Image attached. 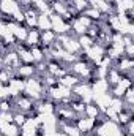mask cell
Returning a JSON list of instances; mask_svg holds the SVG:
<instances>
[{
    "label": "cell",
    "mask_w": 134,
    "mask_h": 136,
    "mask_svg": "<svg viewBox=\"0 0 134 136\" xmlns=\"http://www.w3.org/2000/svg\"><path fill=\"white\" fill-rule=\"evenodd\" d=\"M2 8H3V11H8V13H14L17 10V7H16V3L13 2V0H3Z\"/></svg>",
    "instance_id": "cell-1"
},
{
    "label": "cell",
    "mask_w": 134,
    "mask_h": 136,
    "mask_svg": "<svg viewBox=\"0 0 134 136\" xmlns=\"http://www.w3.org/2000/svg\"><path fill=\"white\" fill-rule=\"evenodd\" d=\"M27 90L32 93V95H38V92H40V86H38L36 81H30L27 84Z\"/></svg>",
    "instance_id": "cell-2"
},
{
    "label": "cell",
    "mask_w": 134,
    "mask_h": 136,
    "mask_svg": "<svg viewBox=\"0 0 134 136\" xmlns=\"http://www.w3.org/2000/svg\"><path fill=\"white\" fill-rule=\"evenodd\" d=\"M95 98L98 100V103H100V106H103V108H106V106H109V103H110V100H109V96L107 95H98V96H95Z\"/></svg>",
    "instance_id": "cell-3"
},
{
    "label": "cell",
    "mask_w": 134,
    "mask_h": 136,
    "mask_svg": "<svg viewBox=\"0 0 134 136\" xmlns=\"http://www.w3.org/2000/svg\"><path fill=\"white\" fill-rule=\"evenodd\" d=\"M104 90H106V82H104V81H100V82L95 84V96L101 95Z\"/></svg>",
    "instance_id": "cell-4"
},
{
    "label": "cell",
    "mask_w": 134,
    "mask_h": 136,
    "mask_svg": "<svg viewBox=\"0 0 134 136\" xmlns=\"http://www.w3.org/2000/svg\"><path fill=\"white\" fill-rule=\"evenodd\" d=\"M24 86H22V82L21 81H13L11 82V87L8 89V93H16L17 90H21Z\"/></svg>",
    "instance_id": "cell-5"
},
{
    "label": "cell",
    "mask_w": 134,
    "mask_h": 136,
    "mask_svg": "<svg viewBox=\"0 0 134 136\" xmlns=\"http://www.w3.org/2000/svg\"><path fill=\"white\" fill-rule=\"evenodd\" d=\"M52 24H54V27L59 30V32H63L66 27L63 25V22L60 21V17H52Z\"/></svg>",
    "instance_id": "cell-6"
},
{
    "label": "cell",
    "mask_w": 134,
    "mask_h": 136,
    "mask_svg": "<svg viewBox=\"0 0 134 136\" xmlns=\"http://www.w3.org/2000/svg\"><path fill=\"white\" fill-rule=\"evenodd\" d=\"M8 29H11V32H13L14 35H17L19 38H25V32H24L22 29H19V27H16V25H8Z\"/></svg>",
    "instance_id": "cell-7"
},
{
    "label": "cell",
    "mask_w": 134,
    "mask_h": 136,
    "mask_svg": "<svg viewBox=\"0 0 134 136\" xmlns=\"http://www.w3.org/2000/svg\"><path fill=\"white\" fill-rule=\"evenodd\" d=\"M88 55L93 57V59H96L100 60V57H101V48H93V49H88Z\"/></svg>",
    "instance_id": "cell-8"
},
{
    "label": "cell",
    "mask_w": 134,
    "mask_h": 136,
    "mask_svg": "<svg viewBox=\"0 0 134 136\" xmlns=\"http://www.w3.org/2000/svg\"><path fill=\"white\" fill-rule=\"evenodd\" d=\"M77 92L84 95V98H85L87 101H88V100H91V95H90V90H88L87 87H79V89H77Z\"/></svg>",
    "instance_id": "cell-9"
},
{
    "label": "cell",
    "mask_w": 134,
    "mask_h": 136,
    "mask_svg": "<svg viewBox=\"0 0 134 136\" xmlns=\"http://www.w3.org/2000/svg\"><path fill=\"white\" fill-rule=\"evenodd\" d=\"M40 25H41L43 29H46V30L49 29V25H51V22H49V19H47L46 16H41V17H40Z\"/></svg>",
    "instance_id": "cell-10"
},
{
    "label": "cell",
    "mask_w": 134,
    "mask_h": 136,
    "mask_svg": "<svg viewBox=\"0 0 134 136\" xmlns=\"http://www.w3.org/2000/svg\"><path fill=\"white\" fill-rule=\"evenodd\" d=\"M54 95H55V96H66V95H68V89H66V87L57 89V90H54Z\"/></svg>",
    "instance_id": "cell-11"
},
{
    "label": "cell",
    "mask_w": 134,
    "mask_h": 136,
    "mask_svg": "<svg viewBox=\"0 0 134 136\" xmlns=\"http://www.w3.org/2000/svg\"><path fill=\"white\" fill-rule=\"evenodd\" d=\"M91 2L95 3V7H98L100 10H103V11H106L107 10V5L103 2V0H91Z\"/></svg>",
    "instance_id": "cell-12"
},
{
    "label": "cell",
    "mask_w": 134,
    "mask_h": 136,
    "mask_svg": "<svg viewBox=\"0 0 134 136\" xmlns=\"http://www.w3.org/2000/svg\"><path fill=\"white\" fill-rule=\"evenodd\" d=\"M132 7V0H123L120 2V11H123L125 8H131Z\"/></svg>",
    "instance_id": "cell-13"
},
{
    "label": "cell",
    "mask_w": 134,
    "mask_h": 136,
    "mask_svg": "<svg viewBox=\"0 0 134 136\" xmlns=\"http://www.w3.org/2000/svg\"><path fill=\"white\" fill-rule=\"evenodd\" d=\"M122 51H123V46H122V43H117L115 46H114V49H112V55H118Z\"/></svg>",
    "instance_id": "cell-14"
},
{
    "label": "cell",
    "mask_w": 134,
    "mask_h": 136,
    "mask_svg": "<svg viewBox=\"0 0 134 136\" xmlns=\"http://www.w3.org/2000/svg\"><path fill=\"white\" fill-rule=\"evenodd\" d=\"M24 136H35V127H24Z\"/></svg>",
    "instance_id": "cell-15"
},
{
    "label": "cell",
    "mask_w": 134,
    "mask_h": 136,
    "mask_svg": "<svg viewBox=\"0 0 134 136\" xmlns=\"http://www.w3.org/2000/svg\"><path fill=\"white\" fill-rule=\"evenodd\" d=\"M128 86H129V81H123V82L120 84V87L117 89V93H118V95H122V93L125 92V89H126Z\"/></svg>",
    "instance_id": "cell-16"
},
{
    "label": "cell",
    "mask_w": 134,
    "mask_h": 136,
    "mask_svg": "<svg viewBox=\"0 0 134 136\" xmlns=\"http://www.w3.org/2000/svg\"><path fill=\"white\" fill-rule=\"evenodd\" d=\"M91 124H93L91 119H88V120H82V122H81V128H82V130H88V128L91 127Z\"/></svg>",
    "instance_id": "cell-17"
},
{
    "label": "cell",
    "mask_w": 134,
    "mask_h": 136,
    "mask_svg": "<svg viewBox=\"0 0 134 136\" xmlns=\"http://www.w3.org/2000/svg\"><path fill=\"white\" fill-rule=\"evenodd\" d=\"M3 131H5L6 134H10V136H14V134H16V128H14V127H8V125H5V127H3Z\"/></svg>",
    "instance_id": "cell-18"
},
{
    "label": "cell",
    "mask_w": 134,
    "mask_h": 136,
    "mask_svg": "<svg viewBox=\"0 0 134 136\" xmlns=\"http://www.w3.org/2000/svg\"><path fill=\"white\" fill-rule=\"evenodd\" d=\"M65 43H66V48L69 49V51H76L77 49V43H74V41H68V40H63Z\"/></svg>",
    "instance_id": "cell-19"
},
{
    "label": "cell",
    "mask_w": 134,
    "mask_h": 136,
    "mask_svg": "<svg viewBox=\"0 0 134 136\" xmlns=\"http://www.w3.org/2000/svg\"><path fill=\"white\" fill-rule=\"evenodd\" d=\"M17 62V57L14 55V54H11V55H8L6 57V63H10V65H14Z\"/></svg>",
    "instance_id": "cell-20"
},
{
    "label": "cell",
    "mask_w": 134,
    "mask_h": 136,
    "mask_svg": "<svg viewBox=\"0 0 134 136\" xmlns=\"http://www.w3.org/2000/svg\"><path fill=\"white\" fill-rule=\"evenodd\" d=\"M76 71H79V73H87V68H85V65H82V63H79V65H76Z\"/></svg>",
    "instance_id": "cell-21"
},
{
    "label": "cell",
    "mask_w": 134,
    "mask_h": 136,
    "mask_svg": "<svg viewBox=\"0 0 134 136\" xmlns=\"http://www.w3.org/2000/svg\"><path fill=\"white\" fill-rule=\"evenodd\" d=\"M74 82H76L74 77H65V79H63V84H65V86H71V84H74Z\"/></svg>",
    "instance_id": "cell-22"
},
{
    "label": "cell",
    "mask_w": 134,
    "mask_h": 136,
    "mask_svg": "<svg viewBox=\"0 0 134 136\" xmlns=\"http://www.w3.org/2000/svg\"><path fill=\"white\" fill-rule=\"evenodd\" d=\"M74 27H76V30H77V32H84V30H85V25H84L82 22H76Z\"/></svg>",
    "instance_id": "cell-23"
},
{
    "label": "cell",
    "mask_w": 134,
    "mask_h": 136,
    "mask_svg": "<svg viewBox=\"0 0 134 136\" xmlns=\"http://www.w3.org/2000/svg\"><path fill=\"white\" fill-rule=\"evenodd\" d=\"M112 25L115 27V29H122V24H120V21H118L117 17H114V19H112Z\"/></svg>",
    "instance_id": "cell-24"
},
{
    "label": "cell",
    "mask_w": 134,
    "mask_h": 136,
    "mask_svg": "<svg viewBox=\"0 0 134 136\" xmlns=\"http://www.w3.org/2000/svg\"><path fill=\"white\" fill-rule=\"evenodd\" d=\"M22 59L24 60H27V62H30L33 57H32V54H27V52H22Z\"/></svg>",
    "instance_id": "cell-25"
},
{
    "label": "cell",
    "mask_w": 134,
    "mask_h": 136,
    "mask_svg": "<svg viewBox=\"0 0 134 136\" xmlns=\"http://www.w3.org/2000/svg\"><path fill=\"white\" fill-rule=\"evenodd\" d=\"M112 109L117 112V111L120 109V101H112Z\"/></svg>",
    "instance_id": "cell-26"
},
{
    "label": "cell",
    "mask_w": 134,
    "mask_h": 136,
    "mask_svg": "<svg viewBox=\"0 0 134 136\" xmlns=\"http://www.w3.org/2000/svg\"><path fill=\"white\" fill-rule=\"evenodd\" d=\"M66 131H68L71 136H79V131H77V130H74V128H68Z\"/></svg>",
    "instance_id": "cell-27"
},
{
    "label": "cell",
    "mask_w": 134,
    "mask_h": 136,
    "mask_svg": "<svg viewBox=\"0 0 134 136\" xmlns=\"http://www.w3.org/2000/svg\"><path fill=\"white\" fill-rule=\"evenodd\" d=\"M41 111H43V112H46V114H51V111H52V108H51L49 105H46V106H43V108H41Z\"/></svg>",
    "instance_id": "cell-28"
},
{
    "label": "cell",
    "mask_w": 134,
    "mask_h": 136,
    "mask_svg": "<svg viewBox=\"0 0 134 136\" xmlns=\"http://www.w3.org/2000/svg\"><path fill=\"white\" fill-rule=\"evenodd\" d=\"M21 73H22V74H30L32 70H30L29 67H24V68H21Z\"/></svg>",
    "instance_id": "cell-29"
},
{
    "label": "cell",
    "mask_w": 134,
    "mask_h": 136,
    "mask_svg": "<svg viewBox=\"0 0 134 136\" xmlns=\"http://www.w3.org/2000/svg\"><path fill=\"white\" fill-rule=\"evenodd\" d=\"M3 35H5V38H6L8 41H11V40H13V35H11V32H10V30H6Z\"/></svg>",
    "instance_id": "cell-30"
},
{
    "label": "cell",
    "mask_w": 134,
    "mask_h": 136,
    "mask_svg": "<svg viewBox=\"0 0 134 136\" xmlns=\"http://www.w3.org/2000/svg\"><path fill=\"white\" fill-rule=\"evenodd\" d=\"M36 38H38L36 33H32V35L29 36V41H30V43H35V41H36Z\"/></svg>",
    "instance_id": "cell-31"
},
{
    "label": "cell",
    "mask_w": 134,
    "mask_h": 136,
    "mask_svg": "<svg viewBox=\"0 0 134 136\" xmlns=\"http://www.w3.org/2000/svg\"><path fill=\"white\" fill-rule=\"evenodd\" d=\"M81 43H82L85 48H88V44H90V40H88V38H82V40H81Z\"/></svg>",
    "instance_id": "cell-32"
},
{
    "label": "cell",
    "mask_w": 134,
    "mask_h": 136,
    "mask_svg": "<svg viewBox=\"0 0 134 136\" xmlns=\"http://www.w3.org/2000/svg\"><path fill=\"white\" fill-rule=\"evenodd\" d=\"M14 16H16V19H19V21H22V19H24V16H22V14H21V13H19V11H17V10H16V11H14Z\"/></svg>",
    "instance_id": "cell-33"
},
{
    "label": "cell",
    "mask_w": 134,
    "mask_h": 136,
    "mask_svg": "<svg viewBox=\"0 0 134 136\" xmlns=\"http://www.w3.org/2000/svg\"><path fill=\"white\" fill-rule=\"evenodd\" d=\"M32 57H33V59H40V57H41V54H40V51H33V54H32Z\"/></svg>",
    "instance_id": "cell-34"
},
{
    "label": "cell",
    "mask_w": 134,
    "mask_h": 136,
    "mask_svg": "<svg viewBox=\"0 0 134 136\" xmlns=\"http://www.w3.org/2000/svg\"><path fill=\"white\" fill-rule=\"evenodd\" d=\"M87 112H88L90 115H95V114H96V109H95V108H91V106H90V108L87 109Z\"/></svg>",
    "instance_id": "cell-35"
},
{
    "label": "cell",
    "mask_w": 134,
    "mask_h": 136,
    "mask_svg": "<svg viewBox=\"0 0 134 136\" xmlns=\"http://www.w3.org/2000/svg\"><path fill=\"white\" fill-rule=\"evenodd\" d=\"M8 93V89H3V87H0V96H3Z\"/></svg>",
    "instance_id": "cell-36"
},
{
    "label": "cell",
    "mask_w": 134,
    "mask_h": 136,
    "mask_svg": "<svg viewBox=\"0 0 134 136\" xmlns=\"http://www.w3.org/2000/svg\"><path fill=\"white\" fill-rule=\"evenodd\" d=\"M52 40V33H46L44 35V41H51Z\"/></svg>",
    "instance_id": "cell-37"
},
{
    "label": "cell",
    "mask_w": 134,
    "mask_h": 136,
    "mask_svg": "<svg viewBox=\"0 0 134 136\" xmlns=\"http://www.w3.org/2000/svg\"><path fill=\"white\" fill-rule=\"evenodd\" d=\"M76 3H77V7H79V8H82V7L85 5V2H84V0H76Z\"/></svg>",
    "instance_id": "cell-38"
},
{
    "label": "cell",
    "mask_w": 134,
    "mask_h": 136,
    "mask_svg": "<svg viewBox=\"0 0 134 136\" xmlns=\"http://www.w3.org/2000/svg\"><path fill=\"white\" fill-rule=\"evenodd\" d=\"M55 10H57V11H60V13H63V11H65V10H63V7H62V5H59V3L55 5Z\"/></svg>",
    "instance_id": "cell-39"
},
{
    "label": "cell",
    "mask_w": 134,
    "mask_h": 136,
    "mask_svg": "<svg viewBox=\"0 0 134 136\" xmlns=\"http://www.w3.org/2000/svg\"><path fill=\"white\" fill-rule=\"evenodd\" d=\"M107 114L110 115V117H114V115H115V111H114L112 108H109V109H107Z\"/></svg>",
    "instance_id": "cell-40"
},
{
    "label": "cell",
    "mask_w": 134,
    "mask_h": 136,
    "mask_svg": "<svg viewBox=\"0 0 134 136\" xmlns=\"http://www.w3.org/2000/svg\"><path fill=\"white\" fill-rule=\"evenodd\" d=\"M132 65V62H123L122 63V68H126V67H131Z\"/></svg>",
    "instance_id": "cell-41"
},
{
    "label": "cell",
    "mask_w": 134,
    "mask_h": 136,
    "mask_svg": "<svg viewBox=\"0 0 134 136\" xmlns=\"http://www.w3.org/2000/svg\"><path fill=\"white\" fill-rule=\"evenodd\" d=\"M88 14H90V16H93V17H98V11H96V10H93V11H90Z\"/></svg>",
    "instance_id": "cell-42"
},
{
    "label": "cell",
    "mask_w": 134,
    "mask_h": 136,
    "mask_svg": "<svg viewBox=\"0 0 134 136\" xmlns=\"http://www.w3.org/2000/svg\"><path fill=\"white\" fill-rule=\"evenodd\" d=\"M16 120H17L19 124H24V117H22V115H17V117H16Z\"/></svg>",
    "instance_id": "cell-43"
},
{
    "label": "cell",
    "mask_w": 134,
    "mask_h": 136,
    "mask_svg": "<svg viewBox=\"0 0 134 136\" xmlns=\"http://www.w3.org/2000/svg\"><path fill=\"white\" fill-rule=\"evenodd\" d=\"M5 32H6V29H5V27H2V25H0V35H3Z\"/></svg>",
    "instance_id": "cell-44"
},
{
    "label": "cell",
    "mask_w": 134,
    "mask_h": 136,
    "mask_svg": "<svg viewBox=\"0 0 134 136\" xmlns=\"http://www.w3.org/2000/svg\"><path fill=\"white\" fill-rule=\"evenodd\" d=\"M128 100L132 101V92H128Z\"/></svg>",
    "instance_id": "cell-45"
},
{
    "label": "cell",
    "mask_w": 134,
    "mask_h": 136,
    "mask_svg": "<svg viewBox=\"0 0 134 136\" xmlns=\"http://www.w3.org/2000/svg\"><path fill=\"white\" fill-rule=\"evenodd\" d=\"M128 52L132 54V52H134V48H132V46H128Z\"/></svg>",
    "instance_id": "cell-46"
},
{
    "label": "cell",
    "mask_w": 134,
    "mask_h": 136,
    "mask_svg": "<svg viewBox=\"0 0 134 136\" xmlns=\"http://www.w3.org/2000/svg\"><path fill=\"white\" fill-rule=\"evenodd\" d=\"M21 105H22V108H29V103L27 101H21Z\"/></svg>",
    "instance_id": "cell-47"
},
{
    "label": "cell",
    "mask_w": 134,
    "mask_h": 136,
    "mask_svg": "<svg viewBox=\"0 0 134 136\" xmlns=\"http://www.w3.org/2000/svg\"><path fill=\"white\" fill-rule=\"evenodd\" d=\"M112 79H114V81H117V79H118V76H117L115 73H112Z\"/></svg>",
    "instance_id": "cell-48"
},
{
    "label": "cell",
    "mask_w": 134,
    "mask_h": 136,
    "mask_svg": "<svg viewBox=\"0 0 134 136\" xmlns=\"http://www.w3.org/2000/svg\"><path fill=\"white\" fill-rule=\"evenodd\" d=\"M36 2H38V0H36Z\"/></svg>",
    "instance_id": "cell-49"
}]
</instances>
